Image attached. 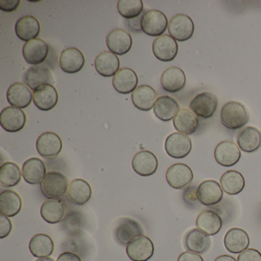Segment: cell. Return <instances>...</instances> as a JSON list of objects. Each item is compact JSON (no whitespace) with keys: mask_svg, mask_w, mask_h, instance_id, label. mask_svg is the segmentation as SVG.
<instances>
[{"mask_svg":"<svg viewBox=\"0 0 261 261\" xmlns=\"http://www.w3.org/2000/svg\"><path fill=\"white\" fill-rule=\"evenodd\" d=\"M220 120L223 126L227 129L237 130L247 124L249 116L242 103L229 101L221 108Z\"/></svg>","mask_w":261,"mask_h":261,"instance_id":"cell-1","label":"cell"},{"mask_svg":"<svg viewBox=\"0 0 261 261\" xmlns=\"http://www.w3.org/2000/svg\"><path fill=\"white\" fill-rule=\"evenodd\" d=\"M68 179L59 172H49L47 173L41 184L42 193L48 199H59L68 192Z\"/></svg>","mask_w":261,"mask_h":261,"instance_id":"cell-2","label":"cell"},{"mask_svg":"<svg viewBox=\"0 0 261 261\" xmlns=\"http://www.w3.org/2000/svg\"><path fill=\"white\" fill-rule=\"evenodd\" d=\"M167 18L163 12L159 10H149L142 16L141 30L145 34L149 36H163L167 30Z\"/></svg>","mask_w":261,"mask_h":261,"instance_id":"cell-3","label":"cell"},{"mask_svg":"<svg viewBox=\"0 0 261 261\" xmlns=\"http://www.w3.org/2000/svg\"><path fill=\"white\" fill-rule=\"evenodd\" d=\"M169 35L175 41L186 42L193 36L195 25L187 15L178 14L170 19L168 25Z\"/></svg>","mask_w":261,"mask_h":261,"instance_id":"cell-4","label":"cell"},{"mask_svg":"<svg viewBox=\"0 0 261 261\" xmlns=\"http://www.w3.org/2000/svg\"><path fill=\"white\" fill-rule=\"evenodd\" d=\"M143 235V230L140 223L130 218L119 219L114 230L116 241L122 246H126L137 237Z\"/></svg>","mask_w":261,"mask_h":261,"instance_id":"cell-5","label":"cell"},{"mask_svg":"<svg viewBox=\"0 0 261 261\" xmlns=\"http://www.w3.org/2000/svg\"><path fill=\"white\" fill-rule=\"evenodd\" d=\"M192 149L190 137L181 133H173L166 138L165 149L166 153L174 159H183L187 156Z\"/></svg>","mask_w":261,"mask_h":261,"instance_id":"cell-6","label":"cell"},{"mask_svg":"<svg viewBox=\"0 0 261 261\" xmlns=\"http://www.w3.org/2000/svg\"><path fill=\"white\" fill-rule=\"evenodd\" d=\"M154 244L145 235L137 237L126 245V252L133 261H148L154 254Z\"/></svg>","mask_w":261,"mask_h":261,"instance_id":"cell-7","label":"cell"},{"mask_svg":"<svg viewBox=\"0 0 261 261\" xmlns=\"http://www.w3.org/2000/svg\"><path fill=\"white\" fill-rule=\"evenodd\" d=\"M218 106V97L213 93L203 92L192 99L189 108L198 117L209 119L213 117Z\"/></svg>","mask_w":261,"mask_h":261,"instance_id":"cell-8","label":"cell"},{"mask_svg":"<svg viewBox=\"0 0 261 261\" xmlns=\"http://www.w3.org/2000/svg\"><path fill=\"white\" fill-rule=\"evenodd\" d=\"M168 184L175 189L189 187L194 178L191 168L184 163H175L168 169L166 174Z\"/></svg>","mask_w":261,"mask_h":261,"instance_id":"cell-9","label":"cell"},{"mask_svg":"<svg viewBox=\"0 0 261 261\" xmlns=\"http://www.w3.org/2000/svg\"><path fill=\"white\" fill-rule=\"evenodd\" d=\"M0 123L7 132L17 133L25 127L27 115L20 108L7 107L0 114Z\"/></svg>","mask_w":261,"mask_h":261,"instance_id":"cell-10","label":"cell"},{"mask_svg":"<svg viewBox=\"0 0 261 261\" xmlns=\"http://www.w3.org/2000/svg\"><path fill=\"white\" fill-rule=\"evenodd\" d=\"M63 143L58 134L46 132L39 136L36 141V149L44 158L53 159L62 152Z\"/></svg>","mask_w":261,"mask_h":261,"instance_id":"cell-11","label":"cell"},{"mask_svg":"<svg viewBox=\"0 0 261 261\" xmlns=\"http://www.w3.org/2000/svg\"><path fill=\"white\" fill-rule=\"evenodd\" d=\"M178 51L176 41L169 35H163L156 38L152 44V53L161 62H172L176 57Z\"/></svg>","mask_w":261,"mask_h":261,"instance_id":"cell-12","label":"cell"},{"mask_svg":"<svg viewBox=\"0 0 261 261\" xmlns=\"http://www.w3.org/2000/svg\"><path fill=\"white\" fill-rule=\"evenodd\" d=\"M241 152L236 143L230 140L221 142L215 149V159L224 167H231L241 160Z\"/></svg>","mask_w":261,"mask_h":261,"instance_id":"cell-13","label":"cell"},{"mask_svg":"<svg viewBox=\"0 0 261 261\" xmlns=\"http://www.w3.org/2000/svg\"><path fill=\"white\" fill-rule=\"evenodd\" d=\"M106 43L110 51L116 56H124L132 48V37L125 30L117 29L108 35Z\"/></svg>","mask_w":261,"mask_h":261,"instance_id":"cell-14","label":"cell"},{"mask_svg":"<svg viewBox=\"0 0 261 261\" xmlns=\"http://www.w3.org/2000/svg\"><path fill=\"white\" fill-rule=\"evenodd\" d=\"M22 55L27 63L34 66L39 65L48 57V45L42 39H33L23 45Z\"/></svg>","mask_w":261,"mask_h":261,"instance_id":"cell-15","label":"cell"},{"mask_svg":"<svg viewBox=\"0 0 261 261\" xmlns=\"http://www.w3.org/2000/svg\"><path fill=\"white\" fill-rule=\"evenodd\" d=\"M197 196L203 205H215L222 200L223 190L218 181L205 180L198 186Z\"/></svg>","mask_w":261,"mask_h":261,"instance_id":"cell-16","label":"cell"},{"mask_svg":"<svg viewBox=\"0 0 261 261\" xmlns=\"http://www.w3.org/2000/svg\"><path fill=\"white\" fill-rule=\"evenodd\" d=\"M85 59L83 53L76 48L63 50L59 57L61 69L68 74H76L85 66Z\"/></svg>","mask_w":261,"mask_h":261,"instance_id":"cell-17","label":"cell"},{"mask_svg":"<svg viewBox=\"0 0 261 261\" xmlns=\"http://www.w3.org/2000/svg\"><path fill=\"white\" fill-rule=\"evenodd\" d=\"M158 160L150 151H140L134 155L132 167L136 173L143 177L150 176L158 169Z\"/></svg>","mask_w":261,"mask_h":261,"instance_id":"cell-18","label":"cell"},{"mask_svg":"<svg viewBox=\"0 0 261 261\" xmlns=\"http://www.w3.org/2000/svg\"><path fill=\"white\" fill-rule=\"evenodd\" d=\"M23 82L27 86L33 91L45 85H51L53 82V76L51 71L43 65L31 67L25 71Z\"/></svg>","mask_w":261,"mask_h":261,"instance_id":"cell-19","label":"cell"},{"mask_svg":"<svg viewBox=\"0 0 261 261\" xmlns=\"http://www.w3.org/2000/svg\"><path fill=\"white\" fill-rule=\"evenodd\" d=\"M226 250L232 253H241L248 248L250 238L248 233L239 227H233L227 230L224 238Z\"/></svg>","mask_w":261,"mask_h":261,"instance_id":"cell-20","label":"cell"},{"mask_svg":"<svg viewBox=\"0 0 261 261\" xmlns=\"http://www.w3.org/2000/svg\"><path fill=\"white\" fill-rule=\"evenodd\" d=\"M58 102L59 94L53 85H43L33 92V103L41 111H51L56 108Z\"/></svg>","mask_w":261,"mask_h":261,"instance_id":"cell-21","label":"cell"},{"mask_svg":"<svg viewBox=\"0 0 261 261\" xmlns=\"http://www.w3.org/2000/svg\"><path fill=\"white\" fill-rule=\"evenodd\" d=\"M66 204L63 200L48 199L41 206V216L48 224L62 222L66 213Z\"/></svg>","mask_w":261,"mask_h":261,"instance_id":"cell-22","label":"cell"},{"mask_svg":"<svg viewBox=\"0 0 261 261\" xmlns=\"http://www.w3.org/2000/svg\"><path fill=\"white\" fill-rule=\"evenodd\" d=\"M7 98L11 106L24 109L31 105L33 94L25 84L15 83L9 88Z\"/></svg>","mask_w":261,"mask_h":261,"instance_id":"cell-23","label":"cell"},{"mask_svg":"<svg viewBox=\"0 0 261 261\" xmlns=\"http://www.w3.org/2000/svg\"><path fill=\"white\" fill-rule=\"evenodd\" d=\"M112 83L114 89L120 94H130L137 88L138 77L134 70L122 68L113 77Z\"/></svg>","mask_w":261,"mask_h":261,"instance_id":"cell-24","label":"cell"},{"mask_svg":"<svg viewBox=\"0 0 261 261\" xmlns=\"http://www.w3.org/2000/svg\"><path fill=\"white\" fill-rule=\"evenodd\" d=\"M237 143L241 150L248 153L261 147V132L254 126H246L237 136Z\"/></svg>","mask_w":261,"mask_h":261,"instance_id":"cell-25","label":"cell"},{"mask_svg":"<svg viewBox=\"0 0 261 261\" xmlns=\"http://www.w3.org/2000/svg\"><path fill=\"white\" fill-rule=\"evenodd\" d=\"M24 180L30 185L42 184L46 176L45 163L39 158H31L24 163L22 169Z\"/></svg>","mask_w":261,"mask_h":261,"instance_id":"cell-26","label":"cell"},{"mask_svg":"<svg viewBox=\"0 0 261 261\" xmlns=\"http://www.w3.org/2000/svg\"><path fill=\"white\" fill-rule=\"evenodd\" d=\"M186 74L181 68L171 67L167 68L161 76V85L163 90L169 93H176L186 86Z\"/></svg>","mask_w":261,"mask_h":261,"instance_id":"cell-27","label":"cell"},{"mask_svg":"<svg viewBox=\"0 0 261 261\" xmlns=\"http://www.w3.org/2000/svg\"><path fill=\"white\" fill-rule=\"evenodd\" d=\"M131 99L137 109L143 111H149L154 108L158 99V94L152 87L142 85L132 93Z\"/></svg>","mask_w":261,"mask_h":261,"instance_id":"cell-28","label":"cell"},{"mask_svg":"<svg viewBox=\"0 0 261 261\" xmlns=\"http://www.w3.org/2000/svg\"><path fill=\"white\" fill-rule=\"evenodd\" d=\"M173 126L178 133L191 135L198 129L199 120L193 111L188 108H183L178 111L173 119Z\"/></svg>","mask_w":261,"mask_h":261,"instance_id":"cell-29","label":"cell"},{"mask_svg":"<svg viewBox=\"0 0 261 261\" xmlns=\"http://www.w3.org/2000/svg\"><path fill=\"white\" fill-rule=\"evenodd\" d=\"M40 30L39 20L31 16H23L18 19L15 27V31L18 38L20 40L27 42L37 39Z\"/></svg>","mask_w":261,"mask_h":261,"instance_id":"cell-30","label":"cell"},{"mask_svg":"<svg viewBox=\"0 0 261 261\" xmlns=\"http://www.w3.org/2000/svg\"><path fill=\"white\" fill-rule=\"evenodd\" d=\"M96 71L105 77H114L120 70V60L111 51H103L94 60Z\"/></svg>","mask_w":261,"mask_h":261,"instance_id":"cell-31","label":"cell"},{"mask_svg":"<svg viewBox=\"0 0 261 261\" xmlns=\"http://www.w3.org/2000/svg\"><path fill=\"white\" fill-rule=\"evenodd\" d=\"M67 195L68 200L73 204L83 205L91 199L92 189L88 181L76 178L70 183Z\"/></svg>","mask_w":261,"mask_h":261,"instance_id":"cell-32","label":"cell"},{"mask_svg":"<svg viewBox=\"0 0 261 261\" xmlns=\"http://www.w3.org/2000/svg\"><path fill=\"white\" fill-rule=\"evenodd\" d=\"M222 225L221 217L213 211L207 210L201 212L196 219L198 229L208 236H214L219 233Z\"/></svg>","mask_w":261,"mask_h":261,"instance_id":"cell-33","label":"cell"},{"mask_svg":"<svg viewBox=\"0 0 261 261\" xmlns=\"http://www.w3.org/2000/svg\"><path fill=\"white\" fill-rule=\"evenodd\" d=\"M22 201L20 195L11 190L3 191L0 194V214L11 218L15 217L22 209Z\"/></svg>","mask_w":261,"mask_h":261,"instance_id":"cell-34","label":"cell"},{"mask_svg":"<svg viewBox=\"0 0 261 261\" xmlns=\"http://www.w3.org/2000/svg\"><path fill=\"white\" fill-rule=\"evenodd\" d=\"M153 111L155 117L162 121H170L180 111L179 105L172 97L162 96L157 99Z\"/></svg>","mask_w":261,"mask_h":261,"instance_id":"cell-35","label":"cell"},{"mask_svg":"<svg viewBox=\"0 0 261 261\" xmlns=\"http://www.w3.org/2000/svg\"><path fill=\"white\" fill-rule=\"evenodd\" d=\"M185 245L189 251L198 254L205 253L211 245V240L208 235L198 228L189 230L185 238Z\"/></svg>","mask_w":261,"mask_h":261,"instance_id":"cell-36","label":"cell"},{"mask_svg":"<svg viewBox=\"0 0 261 261\" xmlns=\"http://www.w3.org/2000/svg\"><path fill=\"white\" fill-rule=\"evenodd\" d=\"M29 248L35 257H49L54 251L55 244L49 235L38 233L30 240Z\"/></svg>","mask_w":261,"mask_h":261,"instance_id":"cell-37","label":"cell"},{"mask_svg":"<svg viewBox=\"0 0 261 261\" xmlns=\"http://www.w3.org/2000/svg\"><path fill=\"white\" fill-rule=\"evenodd\" d=\"M223 192L230 195H238L245 187V179L241 172L236 170H229L224 172L220 179Z\"/></svg>","mask_w":261,"mask_h":261,"instance_id":"cell-38","label":"cell"},{"mask_svg":"<svg viewBox=\"0 0 261 261\" xmlns=\"http://www.w3.org/2000/svg\"><path fill=\"white\" fill-rule=\"evenodd\" d=\"M22 172L17 164L5 163L0 167V184L4 188L17 186L22 179Z\"/></svg>","mask_w":261,"mask_h":261,"instance_id":"cell-39","label":"cell"},{"mask_svg":"<svg viewBox=\"0 0 261 261\" xmlns=\"http://www.w3.org/2000/svg\"><path fill=\"white\" fill-rule=\"evenodd\" d=\"M117 10L120 16L128 20L136 19L143 13V3L142 0H120Z\"/></svg>","mask_w":261,"mask_h":261,"instance_id":"cell-40","label":"cell"},{"mask_svg":"<svg viewBox=\"0 0 261 261\" xmlns=\"http://www.w3.org/2000/svg\"><path fill=\"white\" fill-rule=\"evenodd\" d=\"M238 261H261L260 252L256 249H247L240 253Z\"/></svg>","mask_w":261,"mask_h":261,"instance_id":"cell-41","label":"cell"},{"mask_svg":"<svg viewBox=\"0 0 261 261\" xmlns=\"http://www.w3.org/2000/svg\"><path fill=\"white\" fill-rule=\"evenodd\" d=\"M13 230V224L8 217L0 216V238L4 239L11 233Z\"/></svg>","mask_w":261,"mask_h":261,"instance_id":"cell-42","label":"cell"},{"mask_svg":"<svg viewBox=\"0 0 261 261\" xmlns=\"http://www.w3.org/2000/svg\"><path fill=\"white\" fill-rule=\"evenodd\" d=\"M19 4V0H0V10L7 13H12L17 10Z\"/></svg>","mask_w":261,"mask_h":261,"instance_id":"cell-43","label":"cell"},{"mask_svg":"<svg viewBox=\"0 0 261 261\" xmlns=\"http://www.w3.org/2000/svg\"><path fill=\"white\" fill-rule=\"evenodd\" d=\"M183 199L187 204H195L197 200H198V196H197V190H195V188L189 186L183 192Z\"/></svg>","mask_w":261,"mask_h":261,"instance_id":"cell-44","label":"cell"},{"mask_svg":"<svg viewBox=\"0 0 261 261\" xmlns=\"http://www.w3.org/2000/svg\"><path fill=\"white\" fill-rule=\"evenodd\" d=\"M177 261H204V259L198 253L186 251L180 254Z\"/></svg>","mask_w":261,"mask_h":261,"instance_id":"cell-45","label":"cell"},{"mask_svg":"<svg viewBox=\"0 0 261 261\" xmlns=\"http://www.w3.org/2000/svg\"><path fill=\"white\" fill-rule=\"evenodd\" d=\"M57 261H82V259L76 253L65 252L58 257Z\"/></svg>","mask_w":261,"mask_h":261,"instance_id":"cell-46","label":"cell"},{"mask_svg":"<svg viewBox=\"0 0 261 261\" xmlns=\"http://www.w3.org/2000/svg\"><path fill=\"white\" fill-rule=\"evenodd\" d=\"M141 19L142 17L139 16V17L136 18V19H129L128 21L129 27H130L133 31L137 32V33L141 31Z\"/></svg>","mask_w":261,"mask_h":261,"instance_id":"cell-47","label":"cell"},{"mask_svg":"<svg viewBox=\"0 0 261 261\" xmlns=\"http://www.w3.org/2000/svg\"><path fill=\"white\" fill-rule=\"evenodd\" d=\"M215 261H236V259L230 255H221V256H218Z\"/></svg>","mask_w":261,"mask_h":261,"instance_id":"cell-48","label":"cell"},{"mask_svg":"<svg viewBox=\"0 0 261 261\" xmlns=\"http://www.w3.org/2000/svg\"><path fill=\"white\" fill-rule=\"evenodd\" d=\"M36 261H55L53 258L51 257H42L39 258V259H36Z\"/></svg>","mask_w":261,"mask_h":261,"instance_id":"cell-49","label":"cell"}]
</instances>
